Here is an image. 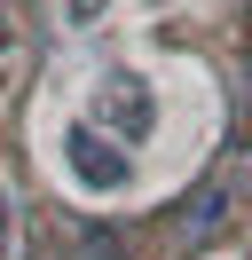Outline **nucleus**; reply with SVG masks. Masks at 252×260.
<instances>
[{
  "label": "nucleus",
  "mask_w": 252,
  "mask_h": 260,
  "mask_svg": "<svg viewBox=\"0 0 252 260\" xmlns=\"http://www.w3.org/2000/svg\"><path fill=\"white\" fill-rule=\"evenodd\" d=\"M63 174H71L87 197H126L134 189V150L110 142V134L87 126V118H71V126H63Z\"/></svg>",
  "instance_id": "1"
},
{
  "label": "nucleus",
  "mask_w": 252,
  "mask_h": 260,
  "mask_svg": "<svg viewBox=\"0 0 252 260\" xmlns=\"http://www.w3.org/2000/svg\"><path fill=\"white\" fill-rule=\"evenodd\" d=\"M103 16H110V0H63V24H71V32H94Z\"/></svg>",
  "instance_id": "3"
},
{
  "label": "nucleus",
  "mask_w": 252,
  "mask_h": 260,
  "mask_svg": "<svg viewBox=\"0 0 252 260\" xmlns=\"http://www.w3.org/2000/svg\"><path fill=\"white\" fill-rule=\"evenodd\" d=\"M0 260H16V197H8V181H0Z\"/></svg>",
  "instance_id": "4"
},
{
  "label": "nucleus",
  "mask_w": 252,
  "mask_h": 260,
  "mask_svg": "<svg viewBox=\"0 0 252 260\" xmlns=\"http://www.w3.org/2000/svg\"><path fill=\"white\" fill-rule=\"evenodd\" d=\"M8 40H16V24H8V0H0V55H8Z\"/></svg>",
  "instance_id": "5"
},
{
  "label": "nucleus",
  "mask_w": 252,
  "mask_h": 260,
  "mask_svg": "<svg viewBox=\"0 0 252 260\" xmlns=\"http://www.w3.org/2000/svg\"><path fill=\"white\" fill-rule=\"evenodd\" d=\"M94 118L87 126H103L110 142H150V126H158V95H150V79H142V71H103V79H94Z\"/></svg>",
  "instance_id": "2"
}]
</instances>
